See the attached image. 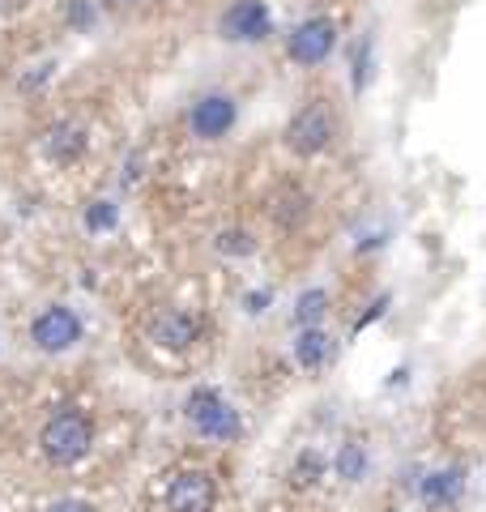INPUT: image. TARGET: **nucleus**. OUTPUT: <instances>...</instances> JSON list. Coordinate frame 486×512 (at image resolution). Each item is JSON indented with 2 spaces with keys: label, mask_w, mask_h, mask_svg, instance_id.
Listing matches in <instances>:
<instances>
[{
  "label": "nucleus",
  "mask_w": 486,
  "mask_h": 512,
  "mask_svg": "<svg viewBox=\"0 0 486 512\" xmlns=\"http://www.w3.org/2000/svg\"><path fill=\"white\" fill-rule=\"evenodd\" d=\"M39 444H43V457L52 461V466H73V461H81L90 453L94 423L81 410H60V414L47 419Z\"/></svg>",
  "instance_id": "obj_1"
},
{
  "label": "nucleus",
  "mask_w": 486,
  "mask_h": 512,
  "mask_svg": "<svg viewBox=\"0 0 486 512\" xmlns=\"http://www.w3.org/2000/svg\"><path fill=\"white\" fill-rule=\"evenodd\" d=\"M333 141V111L324 103H307L295 111V120L286 124V146L299 158H312Z\"/></svg>",
  "instance_id": "obj_2"
},
{
  "label": "nucleus",
  "mask_w": 486,
  "mask_h": 512,
  "mask_svg": "<svg viewBox=\"0 0 486 512\" xmlns=\"http://www.w3.org/2000/svg\"><path fill=\"white\" fill-rule=\"evenodd\" d=\"M188 419L209 440H235L239 436V414L226 406L222 393H214V389H197L188 397Z\"/></svg>",
  "instance_id": "obj_3"
},
{
  "label": "nucleus",
  "mask_w": 486,
  "mask_h": 512,
  "mask_svg": "<svg viewBox=\"0 0 486 512\" xmlns=\"http://www.w3.org/2000/svg\"><path fill=\"white\" fill-rule=\"evenodd\" d=\"M81 338V320L69 312V308H47L35 316V325H30V342H35L39 350H47V355H60V350L77 346Z\"/></svg>",
  "instance_id": "obj_4"
},
{
  "label": "nucleus",
  "mask_w": 486,
  "mask_h": 512,
  "mask_svg": "<svg viewBox=\"0 0 486 512\" xmlns=\"http://www.w3.org/2000/svg\"><path fill=\"white\" fill-rule=\"evenodd\" d=\"M218 500V483L209 470H184L175 474V483L167 491V508L171 512H214Z\"/></svg>",
  "instance_id": "obj_5"
},
{
  "label": "nucleus",
  "mask_w": 486,
  "mask_h": 512,
  "mask_svg": "<svg viewBox=\"0 0 486 512\" xmlns=\"http://www.w3.org/2000/svg\"><path fill=\"white\" fill-rule=\"evenodd\" d=\"M333 47H337V26L329 18H307L295 26V35H290V60L320 64L333 56Z\"/></svg>",
  "instance_id": "obj_6"
},
{
  "label": "nucleus",
  "mask_w": 486,
  "mask_h": 512,
  "mask_svg": "<svg viewBox=\"0 0 486 512\" xmlns=\"http://www.w3.org/2000/svg\"><path fill=\"white\" fill-rule=\"evenodd\" d=\"M188 124H192V133H197L201 141H218V137H226L235 128V103L226 99V94H205V99L192 107Z\"/></svg>",
  "instance_id": "obj_7"
},
{
  "label": "nucleus",
  "mask_w": 486,
  "mask_h": 512,
  "mask_svg": "<svg viewBox=\"0 0 486 512\" xmlns=\"http://www.w3.org/2000/svg\"><path fill=\"white\" fill-rule=\"evenodd\" d=\"M222 35L261 43L269 35V9L261 5V0H235V5L222 13Z\"/></svg>",
  "instance_id": "obj_8"
},
{
  "label": "nucleus",
  "mask_w": 486,
  "mask_h": 512,
  "mask_svg": "<svg viewBox=\"0 0 486 512\" xmlns=\"http://www.w3.org/2000/svg\"><path fill=\"white\" fill-rule=\"evenodd\" d=\"M197 316H188L180 308H171V312H162L154 320V342L158 346H167V350H188L192 342H197Z\"/></svg>",
  "instance_id": "obj_9"
},
{
  "label": "nucleus",
  "mask_w": 486,
  "mask_h": 512,
  "mask_svg": "<svg viewBox=\"0 0 486 512\" xmlns=\"http://www.w3.org/2000/svg\"><path fill=\"white\" fill-rule=\"evenodd\" d=\"M43 150H47V158L52 163H73V158H81L86 154V133H81L77 124H69V120H60V124H52L47 128V137H43Z\"/></svg>",
  "instance_id": "obj_10"
},
{
  "label": "nucleus",
  "mask_w": 486,
  "mask_h": 512,
  "mask_svg": "<svg viewBox=\"0 0 486 512\" xmlns=\"http://www.w3.org/2000/svg\"><path fill=\"white\" fill-rule=\"evenodd\" d=\"M457 491H461V470H435L431 478H423V500L431 508L457 500Z\"/></svg>",
  "instance_id": "obj_11"
},
{
  "label": "nucleus",
  "mask_w": 486,
  "mask_h": 512,
  "mask_svg": "<svg viewBox=\"0 0 486 512\" xmlns=\"http://www.w3.org/2000/svg\"><path fill=\"white\" fill-rule=\"evenodd\" d=\"M295 355H299V363H303V367H320V363H324V355H329V338H324V333H320L316 325H307V329L299 333Z\"/></svg>",
  "instance_id": "obj_12"
},
{
  "label": "nucleus",
  "mask_w": 486,
  "mask_h": 512,
  "mask_svg": "<svg viewBox=\"0 0 486 512\" xmlns=\"http://www.w3.org/2000/svg\"><path fill=\"white\" fill-rule=\"evenodd\" d=\"M367 470V453H363V444H346L342 453H337V474L346 478V483H359Z\"/></svg>",
  "instance_id": "obj_13"
},
{
  "label": "nucleus",
  "mask_w": 486,
  "mask_h": 512,
  "mask_svg": "<svg viewBox=\"0 0 486 512\" xmlns=\"http://www.w3.org/2000/svg\"><path fill=\"white\" fill-rule=\"evenodd\" d=\"M324 303H329V295H324V291H303L299 295V325L307 329V325H316V320L324 316Z\"/></svg>",
  "instance_id": "obj_14"
},
{
  "label": "nucleus",
  "mask_w": 486,
  "mask_h": 512,
  "mask_svg": "<svg viewBox=\"0 0 486 512\" xmlns=\"http://www.w3.org/2000/svg\"><path fill=\"white\" fill-rule=\"evenodd\" d=\"M111 222H116V205L111 201H94L86 210V227L90 231H103V227H111Z\"/></svg>",
  "instance_id": "obj_15"
},
{
  "label": "nucleus",
  "mask_w": 486,
  "mask_h": 512,
  "mask_svg": "<svg viewBox=\"0 0 486 512\" xmlns=\"http://www.w3.org/2000/svg\"><path fill=\"white\" fill-rule=\"evenodd\" d=\"M320 470H324V461H320L316 453H303V457H299V466H295V478H299V483H316Z\"/></svg>",
  "instance_id": "obj_16"
},
{
  "label": "nucleus",
  "mask_w": 486,
  "mask_h": 512,
  "mask_svg": "<svg viewBox=\"0 0 486 512\" xmlns=\"http://www.w3.org/2000/svg\"><path fill=\"white\" fill-rule=\"evenodd\" d=\"M218 248H222V252H243V256H248V252H252V235H248V231H226V235L218 239Z\"/></svg>",
  "instance_id": "obj_17"
},
{
  "label": "nucleus",
  "mask_w": 486,
  "mask_h": 512,
  "mask_svg": "<svg viewBox=\"0 0 486 512\" xmlns=\"http://www.w3.org/2000/svg\"><path fill=\"white\" fill-rule=\"evenodd\" d=\"M90 18H94V13H90V0H77V5L69 9V22H73V26H81V30L90 26Z\"/></svg>",
  "instance_id": "obj_18"
},
{
  "label": "nucleus",
  "mask_w": 486,
  "mask_h": 512,
  "mask_svg": "<svg viewBox=\"0 0 486 512\" xmlns=\"http://www.w3.org/2000/svg\"><path fill=\"white\" fill-rule=\"evenodd\" d=\"M47 512H94V504H86V500H56Z\"/></svg>",
  "instance_id": "obj_19"
},
{
  "label": "nucleus",
  "mask_w": 486,
  "mask_h": 512,
  "mask_svg": "<svg viewBox=\"0 0 486 512\" xmlns=\"http://www.w3.org/2000/svg\"><path fill=\"white\" fill-rule=\"evenodd\" d=\"M367 82V43L359 47V56H354V86Z\"/></svg>",
  "instance_id": "obj_20"
},
{
  "label": "nucleus",
  "mask_w": 486,
  "mask_h": 512,
  "mask_svg": "<svg viewBox=\"0 0 486 512\" xmlns=\"http://www.w3.org/2000/svg\"><path fill=\"white\" fill-rule=\"evenodd\" d=\"M99 5H107V9H128V5H137V0H99Z\"/></svg>",
  "instance_id": "obj_21"
}]
</instances>
